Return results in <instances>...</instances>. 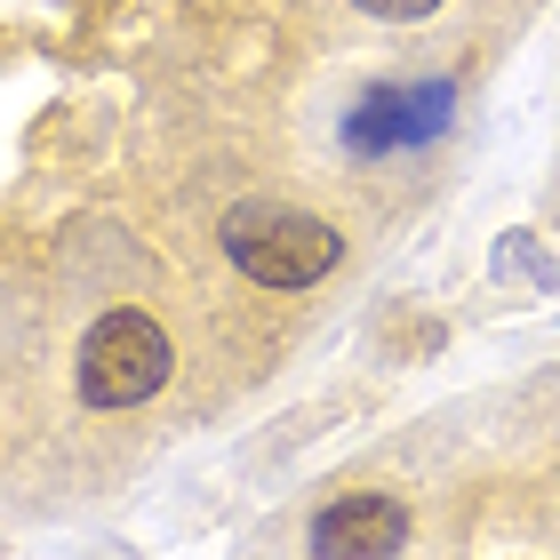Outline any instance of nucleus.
<instances>
[{
    "mask_svg": "<svg viewBox=\"0 0 560 560\" xmlns=\"http://www.w3.org/2000/svg\"><path fill=\"white\" fill-rule=\"evenodd\" d=\"M352 9H369V16H385V24H417V16L441 9V0H352Z\"/></svg>",
    "mask_w": 560,
    "mask_h": 560,
    "instance_id": "5",
    "label": "nucleus"
},
{
    "mask_svg": "<svg viewBox=\"0 0 560 560\" xmlns=\"http://www.w3.org/2000/svg\"><path fill=\"white\" fill-rule=\"evenodd\" d=\"M161 385H168V337L152 313L120 304V313H105L81 337V400L89 409H137Z\"/></svg>",
    "mask_w": 560,
    "mask_h": 560,
    "instance_id": "2",
    "label": "nucleus"
},
{
    "mask_svg": "<svg viewBox=\"0 0 560 560\" xmlns=\"http://www.w3.org/2000/svg\"><path fill=\"white\" fill-rule=\"evenodd\" d=\"M409 545V504L393 497H337L313 521V560H393Z\"/></svg>",
    "mask_w": 560,
    "mask_h": 560,
    "instance_id": "3",
    "label": "nucleus"
},
{
    "mask_svg": "<svg viewBox=\"0 0 560 560\" xmlns=\"http://www.w3.org/2000/svg\"><path fill=\"white\" fill-rule=\"evenodd\" d=\"M441 120H448V89H400V96H369L361 113H352V144L361 152H385V144H424V137H441Z\"/></svg>",
    "mask_w": 560,
    "mask_h": 560,
    "instance_id": "4",
    "label": "nucleus"
},
{
    "mask_svg": "<svg viewBox=\"0 0 560 560\" xmlns=\"http://www.w3.org/2000/svg\"><path fill=\"white\" fill-rule=\"evenodd\" d=\"M224 257L241 265V280H257V289H313V280L337 272L345 241L337 224L304 217V209H272V200H241V209H224Z\"/></svg>",
    "mask_w": 560,
    "mask_h": 560,
    "instance_id": "1",
    "label": "nucleus"
}]
</instances>
